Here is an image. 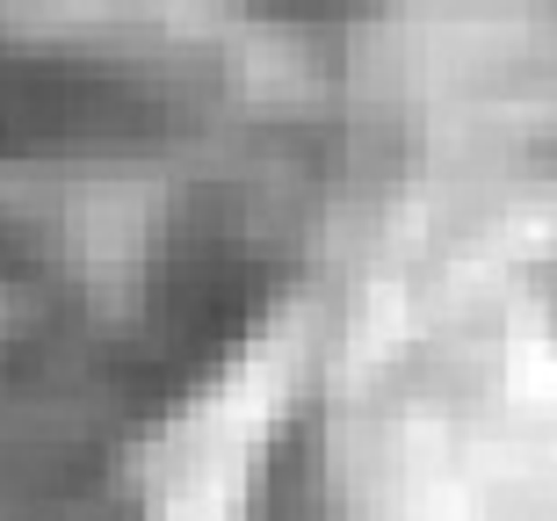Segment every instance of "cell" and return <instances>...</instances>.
<instances>
[{"instance_id":"6da1fadb","label":"cell","mask_w":557,"mask_h":521,"mask_svg":"<svg viewBox=\"0 0 557 521\" xmlns=\"http://www.w3.org/2000/svg\"><path fill=\"white\" fill-rule=\"evenodd\" d=\"M131 102L102 73H73L59 59H0V152H59L124 131Z\"/></svg>"},{"instance_id":"7a4b0ae2","label":"cell","mask_w":557,"mask_h":521,"mask_svg":"<svg viewBox=\"0 0 557 521\" xmlns=\"http://www.w3.org/2000/svg\"><path fill=\"white\" fill-rule=\"evenodd\" d=\"M253 8H269V15H305V22H341V15L376 8V0H253Z\"/></svg>"}]
</instances>
